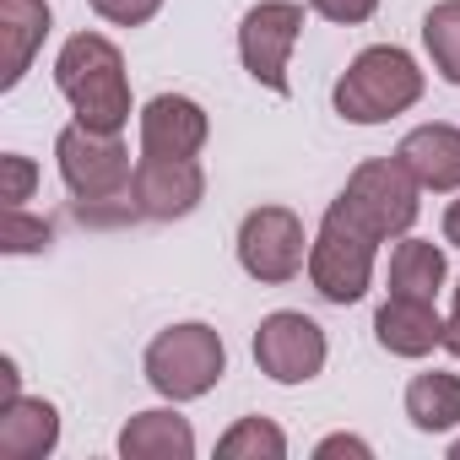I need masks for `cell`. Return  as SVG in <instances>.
Here are the masks:
<instances>
[{
  "instance_id": "1",
  "label": "cell",
  "mask_w": 460,
  "mask_h": 460,
  "mask_svg": "<svg viewBox=\"0 0 460 460\" xmlns=\"http://www.w3.org/2000/svg\"><path fill=\"white\" fill-rule=\"evenodd\" d=\"M55 87L66 93L82 125L109 130V136L130 125V76H125V55L114 39L71 33L55 55Z\"/></svg>"
},
{
  "instance_id": "2",
  "label": "cell",
  "mask_w": 460,
  "mask_h": 460,
  "mask_svg": "<svg viewBox=\"0 0 460 460\" xmlns=\"http://www.w3.org/2000/svg\"><path fill=\"white\" fill-rule=\"evenodd\" d=\"M385 239L336 195L320 217V234L309 239V282L325 304H358L374 282V250Z\"/></svg>"
},
{
  "instance_id": "3",
  "label": "cell",
  "mask_w": 460,
  "mask_h": 460,
  "mask_svg": "<svg viewBox=\"0 0 460 460\" xmlns=\"http://www.w3.org/2000/svg\"><path fill=\"white\" fill-rule=\"evenodd\" d=\"M55 157H60V179H66V190L76 195V211H82V217L103 222V206H114V200L130 206V179H136V168H130V152H125L119 136L93 130V125L76 119V125H66V130L55 136ZM130 211H136V206H130Z\"/></svg>"
},
{
  "instance_id": "4",
  "label": "cell",
  "mask_w": 460,
  "mask_h": 460,
  "mask_svg": "<svg viewBox=\"0 0 460 460\" xmlns=\"http://www.w3.org/2000/svg\"><path fill=\"white\" fill-rule=\"evenodd\" d=\"M336 114L352 119V125H385L395 114H406L417 98H422V71L417 60L401 49V44H374L363 49L341 82H336Z\"/></svg>"
},
{
  "instance_id": "5",
  "label": "cell",
  "mask_w": 460,
  "mask_h": 460,
  "mask_svg": "<svg viewBox=\"0 0 460 460\" xmlns=\"http://www.w3.org/2000/svg\"><path fill=\"white\" fill-rule=\"evenodd\" d=\"M141 368H146V385L163 401H200L227 374V347L211 325L184 320V325H168V331L152 336Z\"/></svg>"
},
{
  "instance_id": "6",
  "label": "cell",
  "mask_w": 460,
  "mask_h": 460,
  "mask_svg": "<svg viewBox=\"0 0 460 460\" xmlns=\"http://www.w3.org/2000/svg\"><path fill=\"white\" fill-rule=\"evenodd\" d=\"M239 266L266 282L282 288L309 266V239H304V222L288 206H255L239 227Z\"/></svg>"
},
{
  "instance_id": "7",
  "label": "cell",
  "mask_w": 460,
  "mask_h": 460,
  "mask_svg": "<svg viewBox=\"0 0 460 460\" xmlns=\"http://www.w3.org/2000/svg\"><path fill=\"white\" fill-rule=\"evenodd\" d=\"M298 39H304V6L298 0H261L239 22V60L261 87L288 98V60H293Z\"/></svg>"
},
{
  "instance_id": "8",
  "label": "cell",
  "mask_w": 460,
  "mask_h": 460,
  "mask_svg": "<svg viewBox=\"0 0 460 460\" xmlns=\"http://www.w3.org/2000/svg\"><path fill=\"white\" fill-rule=\"evenodd\" d=\"M417 190H422V184L406 173L401 157H368V163L352 168L341 200L374 227L379 239H401L406 227L417 222Z\"/></svg>"
},
{
  "instance_id": "9",
  "label": "cell",
  "mask_w": 460,
  "mask_h": 460,
  "mask_svg": "<svg viewBox=\"0 0 460 460\" xmlns=\"http://www.w3.org/2000/svg\"><path fill=\"white\" fill-rule=\"evenodd\" d=\"M325 358H331L325 331L309 314H298V309H277L255 331V363L277 385H309L325 368Z\"/></svg>"
},
{
  "instance_id": "10",
  "label": "cell",
  "mask_w": 460,
  "mask_h": 460,
  "mask_svg": "<svg viewBox=\"0 0 460 460\" xmlns=\"http://www.w3.org/2000/svg\"><path fill=\"white\" fill-rule=\"evenodd\" d=\"M200 195H206V173L195 157H141L136 163V179H130L136 217L173 222V217H190Z\"/></svg>"
},
{
  "instance_id": "11",
  "label": "cell",
  "mask_w": 460,
  "mask_h": 460,
  "mask_svg": "<svg viewBox=\"0 0 460 460\" xmlns=\"http://www.w3.org/2000/svg\"><path fill=\"white\" fill-rule=\"evenodd\" d=\"M211 136V119L184 93H157L141 109V157H195Z\"/></svg>"
},
{
  "instance_id": "12",
  "label": "cell",
  "mask_w": 460,
  "mask_h": 460,
  "mask_svg": "<svg viewBox=\"0 0 460 460\" xmlns=\"http://www.w3.org/2000/svg\"><path fill=\"white\" fill-rule=\"evenodd\" d=\"M395 157L406 163V173L422 190H433V195L460 190V130L455 125H417V130H406Z\"/></svg>"
},
{
  "instance_id": "13",
  "label": "cell",
  "mask_w": 460,
  "mask_h": 460,
  "mask_svg": "<svg viewBox=\"0 0 460 460\" xmlns=\"http://www.w3.org/2000/svg\"><path fill=\"white\" fill-rule=\"evenodd\" d=\"M60 444V411L44 395L0 401V460H44Z\"/></svg>"
},
{
  "instance_id": "14",
  "label": "cell",
  "mask_w": 460,
  "mask_h": 460,
  "mask_svg": "<svg viewBox=\"0 0 460 460\" xmlns=\"http://www.w3.org/2000/svg\"><path fill=\"white\" fill-rule=\"evenodd\" d=\"M374 336L395 358H428L433 347H444V320L428 298H395L390 293L374 314Z\"/></svg>"
},
{
  "instance_id": "15",
  "label": "cell",
  "mask_w": 460,
  "mask_h": 460,
  "mask_svg": "<svg viewBox=\"0 0 460 460\" xmlns=\"http://www.w3.org/2000/svg\"><path fill=\"white\" fill-rule=\"evenodd\" d=\"M49 33V0H0V87H17L44 49Z\"/></svg>"
},
{
  "instance_id": "16",
  "label": "cell",
  "mask_w": 460,
  "mask_h": 460,
  "mask_svg": "<svg viewBox=\"0 0 460 460\" xmlns=\"http://www.w3.org/2000/svg\"><path fill=\"white\" fill-rule=\"evenodd\" d=\"M119 455L125 460H190L195 455V428L168 406L136 411L119 428Z\"/></svg>"
},
{
  "instance_id": "17",
  "label": "cell",
  "mask_w": 460,
  "mask_h": 460,
  "mask_svg": "<svg viewBox=\"0 0 460 460\" xmlns=\"http://www.w3.org/2000/svg\"><path fill=\"white\" fill-rule=\"evenodd\" d=\"M449 266H444V250L428 244V239H401L395 255H390V293L395 298H438Z\"/></svg>"
},
{
  "instance_id": "18",
  "label": "cell",
  "mask_w": 460,
  "mask_h": 460,
  "mask_svg": "<svg viewBox=\"0 0 460 460\" xmlns=\"http://www.w3.org/2000/svg\"><path fill=\"white\" fill-rule=\"evenodd\" d=\"M406 417L417 433H449L460 422V374H417L406 385Z\"/></svg>"
},
{
  "instance_id": "19",
  "label": "cell",
  "mask_w": 460,
  "mask_h": 460,
  "mask_svg": "<svg viewBox=\"0 0 460 460\" xmlns=\"http://www.w3.org/2000/svg\"><path fill=\"white\" fill-rule=\"evenodd\" d=\"M217 455L222 460H282L288 455V433L271 417H239L217 438Z\"/></svg>"
},
{
  "instance_id": "20",
  "label": "cell",
  "mask_w": 460,
  "mask_h": 460,
  "mask_svg": "<svg viewBox=\"0 0 460 460\" xmlns=\"http://www.w3.org/2000/svg\"><path fill=\"white\" fill-rule=\"evenodd\" d=\"M422 44L433 55V71L449 87H460V0H438L422 17Z\"/></svg>"
},
{
  "instance_id": "21",
  "label": "cell",
  "mask_w": 460,
  "mask_h": 460,
  "mask_svg": "<svg viewBox=\"0 0 460 460\" xmlns=\"http://www.w3.org/2000/svg\"><path fill=\"white\" fill-rule=\"evenodd\" d=\"M44 244H49V222L28 217L22 206H6V217H0V250L6 255H39Z\"/></svg>"
},
{
  "instance_id": "22",
  "label": "cell",
  "mask_w": 460,
  "mask_h": 460,
  "mask_svg": "<svg viewBox=\"0 0 460 460\" xmlns=\"http://www.w3.org/2000/svg\"><path fill=\"white\" fill-rule=\"evenodd\" d=\"M33 190H39L33 157H22V152H6V157H0V200H6V206H22V200H33Z\"/></svg>"
},
{
  "instance_id": "23",
  "label": "cell",
  "mask_w": 460,
  "mask_h": 460,
  "mask_svg": "<svg viewBox=\"0 0 460 460\" xmlns=\"http://www.w3.org/2000/svg\"><path fill=\"white\" fill-rule=\"evenodd\" d=\"M93 12L114 28H141L163 12V0H93Z\"/></svg>"
},
{
  "instance_id": "24",
  "label": "cell",
  "mask_w": 460,
  "mask_h": 460,
  "mask_svg": "<svg viewBox=\"0 0 460 460\" xmlns=\"http://www.w3.org/2000/svg\"><path fill=\"white\" fill-rule=\"evenodd\" d=\"M309 6L325 17V22H341V28H358L379 12V0H309Z\"/></svg>"
},
{
  "instance_id": "25",
  "label": "cell",
  "mask_w": 460,
  "mask_h": 460,
  "mask_svg": "<svg viewBox=\"0 0 460 460\" xmlns=\"http://www.w3.org/2000/svg\"><path fill=\"white\" fill-rule=\"evenodd\" d=\"M314 455H320V460H331V455H358V460H368L374 449H368L363 438H352V433H331V438L314 444Z\"/></svg>"
},
{
  "instance_id": "26",
  "label": "cell",
  "mask_w": 460,
  "mask_h": 460,
  "mask_svg": "<svg viewBox=\"0 0 460 460\" xmlns=\"http://www.w3.org/2000/svg\"><path fill=\"white\" fill-rule=\"evenodd\" d=\"M12 395H22V390H17V363L0 358V401H12Z\"/></svg>"
},
{
  "instance_id": "27",
  "label": "cell",
  "mask_w": 460,
  "mask_h": 460,
  "mask_svg": "<svg viewBox=\"0 0 460 460\" xmlns=\"http://www.w3.org/2000/svg\"><path fill=\"white\" fill-rule=\"evenodd\" d=\"M444 244L460 250V200H449V211H444Z\"/></svg>"
},
{
  "instance_id": "28",
  "label": "cell",
  "mask_w": 460,
  "mask_h": 460,
  "mask_svg": "<svg viewBox=\"0 0 460 460\" xmlns=\"http://www.w3.org/2000/svg\"><path fill=\"white\" fill-rule=\"evenodd\" d=\"M444 347H449V352L460 358V304H455V314L444 320Z\"/></svg>"
},
{
  "instance_id": "29",
  "label": "cell",
  "mask_w": 460,
  "mask_h": 460,
  "mask_svg": "<svg viewBox=\"0 0 460 460\" xmlns=\"http://www.w3.org/2000/svg\"><path fill=\"white\" fill-rule=\"evenodd\" d=\"M449 460H460V438H455V444H449Z\"/></svg>"
},
{
  "instance_id": "30",
  "label": "cell",
  "mask_w": 460,
  "mask_h": 460,
  "mask_svg": "<svg viewBox=\"0 0 460 460\" xmlns=\"http://www.w3.org/2000/svg\"><path fill=\"white\" fill-rule=\"evenodd\" d=\"M455 304H460V288H455Z\"/></svg>"
}]
</instances>
